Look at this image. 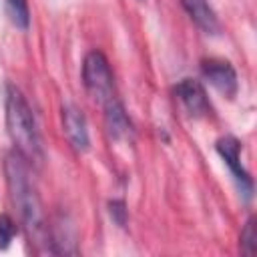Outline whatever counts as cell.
Masks as SVG:
<instances>
[{"label":"cell","instance_id":"6da1fadb","mask_svg":"<svg viewBox=\"0 0 257 257\" xmlns=\"http://www.w3.org/2000/svg\"><path fill=\"white\" fill-rule=\"evenodd\" d=\"M4 173H6L10 199L20 215V221H22L28 237L38 245H42V243L48 245V227L44 221L40 197L30 179V169H28L26 157L20 155L18 151L8 153L6 161H4Z\"/></svg>","mask_w":257,"mask_h":257},{"label":"cell","instance_id":"7a4b0ae2","mask_svg":"<svg viewBox=\"0 0 257 257\" xmlns=\"http://www.w3.org/2000/svg\"><path fill=\"white\" fill-rule=\"evenodd\" d=\"M6 126L16 151L24 155L26 161H42V143L36 118L24 94L12 84L6 90Z\"/></svg>","mask_w":257,"mask_h":257},{"label":"cell","instance_id":"3957f363","mask_svg":"<svg viewBox=\"0 0 257 257\" xmlns=\"http://www.w3.org/2000/svg\"><path fill=\"white\" fill-rule=\"evenodd\" d=\"M82 82L86 90L98 100L106 102L114 98V78L106 56L100 50H90L82 60Z\"/></svg>","mask_w":257,"mask_h":257},{"label":"cell","instance_id":"277c9868","mask_svg":"<svg viewBox=\"0 0 257 257\" xmlns=\"http://www.w3.org/2000/svg\"><path fill=\"white\" fill-rule=\"evenodd\" d=\"M215 151L219 153V157L229 167V171H231V175H233L241 195H245V199L249 201L251 195H253V179H251V175L241 165V143H239V139H235L233 135L221 137L215 143Z\"/></svg>","mask_w":257,"mask_h":257},{"label":"cell","instance_id":"5b68a950","mask_svg":"<svg viewBox=\"0 0 257 257\" xmlns=\"http://www.w3.org/2000/svg\"><path fill=\"white\" fill-rule=\"evenodd\" d=\"M201 74L203 78L215 86L221 94L233 98L239 90V80H237V72L233 68V64L229 60L223 58H205L201 62Z\"/></svg>","mask_w":257,"mask_h":257},{"label":"cell","instance_id":"8992f818","mask_svg":"<svg viewBox=\"0 0 257 257\" xmlns=\"http://www.w3.org/2000/svg\"><path fill=\"white\" fill-rule=\"evenodd\" d=\"M175 94H177L179 102L183 104V108L191 116L199 118V116H207L211 112V102H209L207 92L199 80H195V78L179 80L175 86Z\"/></svg>","mask_w":257,"mask_h":257},{"label":"cell","instance_id":"52a82bcc","mask_svg":"<svg viewBox=\"0 0 257 257\" xmlns=\"http://www.w3.org/2000/svg\"><path fill=\"white\" fill-rule=\"evenodd\" d=\"M62 126H64L66 139L72 145V149L84 153L90 145L88 126H86V118H84L82 110L78 106H74L72 102H66L62 106Z\"/></svg>","mask_w":257,"mask_h":257},{"label":"cell","instance_id":"ba28073f","mask_svg":"<svg viewBox=\"0 0 257 257\" xmlns=\"http://www.w3.org/2000/svg\"><path fill=\"white\" fill-rule=\"evenodd\" d=\"M104 126L110 139L122 141L133 135V122L120 100L110 98L104 102Z\"/></svg>","mask_w":257,"mask_h":257},{"label":"cell","instance_id":"9c48e42d","mask_svg":"<svg viewBox=\"0 0 257 257\" xmlns=\"http://www.w3.org/2000/svg\"><path fill=\"white\" fill-rule=\"evenodd\" d=\"M181 6L195 22V26L201 28L205 34H217L221 30V22L209 0H181Z\"/></svg>","mask_w":257,"mask_h":257},{"label":"cell","instance_id":"30bf717a","mask_svg":"<svg viewBox=\"0 0 257 257\" xmlns=\"http://www.w3.org/2000/svg\"><path fill=\"white\" fill-rule=\"evenodd\" d=\"M6 6H8L12 22L20 28H26L28 22H30V12H28L26 0H6Z\"/></svg>","mask_w":257,"mask_h":257},{"label":"cell","instance_id":"8fae6325","mask_svg":"<svg viewBox=\"0 0 257 257\" xmlns=\"http://www.w3.org/2000/svg\"><path fill=\"white\" fill-rule=\"evenodd\" d=\"M257 235H255V219L249 217L243 231H241V251L245 255H253L255 253V247H257Z\"/></svg>","mask_w":257,"mask_h":257},{"label":"cell","instance_id":"7c38bea8","mask_svg":"<svg viewBox=\"0 0 257 257\" xmlns=\"http://www.w3.org/2000/svg\"><path fill=\"white\" fill-rule=\"evenodd\" d=\"M14 233H16V225L12 217L6 213H0V249H6L12 243Z\"/></svg>","mask_w":257,"mask_h":257},{"label":"cell","instance_id":"4fadbf2b","mask_svg":"<svg viewBox=\"0 0 257 257\" xmlns=\"http://www.w3.org/2000/svg\"><path fill=\"white\" fill-rule=\"evenodd\" d=\"M108 215L112 217V221L118 225V227H124L126 225V205L122 199H112L108 201Z\"/></svg>","mask_w":257,"mask_h":257}]
</instances>
